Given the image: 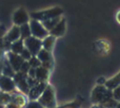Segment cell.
Listing matches in <instances>:
<instances>
[{"label":"cell","instance_id":"6da1fadb","mask_svg":"<svg viewBox=\"0 0 120 108\" xmlns=\"http://www.w3.org/2000/svg\"><path fill=\"white\" fill-rule=\"evenodd\" d=\"M113 99V93L110 89H108L104 86H97L95 90L93 91V101L96 103H101V104H108Z\"/></svg>","mask_w":120,"mask_h":108},{"label":"cell","instance_id":"7a4b0ae2","mask_svg":"<svg viewBox=\"0 0 120 108\" xmlns=\"http://www.w3.org/2000/svg\"><path fill=\"white\" fill-rule=\"evenodd\" d=\"M62 14V10L59 8H51V10H46L44 12H38V13H32L31 16L33 19L35 20H38L40 22H43L45 20H49V19L52 18H57V17H60Z\"/></svg>","mask_w":120,"mask_h":108},{"label":"cell","instance_id":"3957f363","mask_svg":"<svg viewBox=\"0 0 120 108\" xmlns=\"http://www.w3.org/2000/svg\"><path fill=\"white\" fill-rule=\"evenodd\" d=\"M39 103L41 106L46 108H55L56 107V101H55L54 90L51 86H46L43 93L40 96Z\"/></svg>","mask_w":120,"mask_h":108},{"label":"cell","instance_id":"277c9868","mask_svg":"<svg viewBox=\"0 0 120 108\" xmlns=\"http://www.w3.org/2000/svg\"><path fill=\"white\" fill-rule=\"evenodd\" d=\"M30 28H31V32L33 37H36L38 39H44L45 37L49 36V31L44 28V25L40 21L32 19L30 21Z\"/></svg>","mask_w":120,"mask_h":108},{"label":"cell","instance_id":"5b68a950","mask_svg":"<svg viewBox=\"0 0 120 108\" xmlns=\"http://www.w3.org/2000/svg\"><path fill=\"white\" fill-rule=\"evenodd\" d=\"M24 47L25 49L30 51V53L33 56H37V54L42 49V42L38 38L31 36V37L24 39Z\"/></svg>","mask_w":120,"mask_h":108},{"label":"cell","instance_id":"8992f818","mask_svg":"<svg viewBox=\"0 0 120 108\" xmlns=\"http://www.w3.org/2000/svg\"><path fill=\"white\" fill-rule=\"evenodd\" d=\"M29 20H30V16L24 8H19L13 15V21H14L15 25H17V27L26 25V23H29Z\"/></svg>","mask_w":120,"mask_h":108},{"label":"cell","instance_id":"52a82bcc","mask_svg":"<svg viewBox=\"0 0 120 108\" xmlns=\"http://www.w3.org/2000/svg\"><path fill=\"white\" fill-rule=\"evenodd\" d=\"M38 59L41 62V66L44 67L45 69H50L52 68L53 66V57H52V53L49 52V51L44 50V49H41L40 52L37 54Z\"/></svg>","mask_w":120,"mask_h":108},{"label":"cell","instance_id":"ba28073f","mask_svg":"<svg viewBox=\"0 0 120 108\" xmlns=\"http://www.w3.org/2000/svg\"><path fill=\"white\" fill-rule=\"evenodd\" d=\"M46 88V84L45 82H37L33 87L30 88V92H29V96L31 100H36V99L40 98L43 91Z\"/></svg>","mask_w":120,"mask_h":108},{"label":"cell","instance_id":"9c48e42d","mask_svg":"<svg viewBox=\"0 0 120 108\" xmlns=\"http://www.w3.org/2000/svg\"><path fill=\"white\" fill-rule=\"evenodd\" d=\"M15 87H16V84H15L14 79H13L12 77L5 76V75L0 77V89L3 92L14 91Z\"/></svg>","mask_w":120,"mask_h":108},{"label":"cell","instance_id":"30bf717a","mask_svg":"<svg viewBox=\"0 0 120 108\" xmlns=\"http://www.w3.org/2000/svg\"><path fill=\"white\" fill-rule=\"evenodd\" d=\"M8 60H10V65L11 67L13 68V70L15 72H19L21 69V66L23 65V62H25L20 55L18 54H15V53H10L8 54Z\"/></svg>","mask_w":120,"mask_h":108},{"label":"cell","instance_id":"8fae6325","mask_svg":"<svg viewBox=\"0 0 120 108\" xmlns=\"http://www.w3.org/2000/svg\"><path fill=\"white\" fill-rule=\"evenodd\" d=\"M5 39H6V42H15L17 40L21 39L20 28L17 27V25H14L11 29V31L8 33V35L5 36Z\"/></svg>","mask_w":120,"mask_h":108},{"label":"cell","instance_id":"7c38bea8","mask_svg":"<svg viewBox=\"0 0 120 108\" xmlns=\"http://www.w3.org/2000/svg\"><path fill=\"white\" fill-rule=\"evenodd\" d=\"M49 76V70L40 66L35 70V79L37 82H45Z\"/></svg>","mask_w":120,"mask_h":108},{"label":"cell","instance_id":"4fadbf2b","mask_svg":"<svg viewBox=\"0 0 120 108\" xmlns=\"http://www.w3.org/2000/svg\"><path fill=\"white\" fill-rule=\"evenodd\" d=\"M64 32H65V20L61 19L56 25V27L51 31V35L54 36V37H59V36L63 35Z\"/></svg>","mask_w":120,"mask_h":108},{"label":"cell","instance_id":"5bb4252c","mask_svg":"<svg viewBox=\"0 0 120 108\" xmlns=\"http://www.w3.org/2000/svg\"><path fill=\"white\" fill-rule=\"evenodd\" d=\"M55 39H56V37H54V36H52V35H49L48 37L44 38L43 42H42V47H43L44 50L51 52L52 49H53V47H54Z\"/></svg>","mask_w":120,"mask_h":108},{"label":"cell","instance_id":"9a60e30c","mask_svg":"<svg viewBox=\"0 0 120 108\" xmlns=\"http://www.w3.org/2000/svg\"><path fill=\"white\" fill-rule=\"evenodd\" d=\"M24 49H25V47H24V40L23 39L17 40V42H13V45H12V52L15 54H18V55H20L21 52Z\"/></svg>","mask_w":120,"mask_h":108},{"label":"cell","instance_id":"2e32d148","mask_svg":"<svg viewBox=\"0 0 120 108\" xmlns=\"http://www.w3.org/2000/svg\"><path fill=\"white\" fill-rule=\"evenodd\" d=\"M60 20H61V19H60V17H57V18H52V19H49V20L43 21V22H42V25H44V28H45L49 32H51L55 27H56V25L59 22Z\"/></svg>","mask_w":120,"mask_h":108},{"label":"cell","instance_id":"e0dca14e","mask_svg":"<svg viewBox=\"0 0 120 108\" xmlns=\"http://www.w3.org/2000/svg\"><path fill=\"white\" fill-rule=\"evenodd\" d=\"M20 28V34H21V39H26V38L31 37L32 36V32H31V28H30V23L21 25Z\"/></svg>","mask_w":120,"mask_h":108},{"label":"cell","instance_id":"ac0fdd59","mask_svg":"<svg viewBox=\"0 0 120 108\" xmlns=\"http://www.w3.org/2000/svg\"><path fill=\"white\" fill-rule=\"evenodd\" d=\"M105 85H106V88L110 90H114L116 87H118L120 85V73L118 75H116L115 77H113L112 79L106 82Z\"/></svg>","mask_w":120,"mask_h":108},{"label":"cell","instance_id":"d6986e66","mask_svg":"<svg viewBox=\"0 0 120 108\" xmlns=\"http://www.w3.org/2000/svg\"><path fill=\"white\" fill-rule=\"evenodd\" d=\"M29 64H30V66H31V68H34V69H36V68L41 66V62H40V60L38 59L37 56H33V57L29 60Z\"/></svg>","mask_w":120,"mask_h":108},{"label":"cell","instance_id":"ffe728a7","mask_svg":"<svg viewBox=\"0 0 120 108\" xmlns=\"http://www.w3.org/2000/svg\"><path fill=\"white\" fill-rule=\"evenodd\" d=\"M20 56L23 58L24 60H26V62H29L30 59H31L32 57H33V55H32L31 53H30V51L27 50V49H24V50L21 52V54H20Z\"/></svg>","mask_w":120,"mask_h":108},{"label":"cell","instance_id":"44dd1931","mask_svg":"<svg viewBox=\"0 0 120 108\" xmlns=\"http://www.w3.org/2000/svg\"><path fill=\"white\" fill-rule=\"evenodd\" d=\"M112 93H113V99H114L115 101H119L120 102V85L113 90Z\"/></svg>","mask_w":120,"mask_h":108},{"label":"cell","instance_id":"7402d4cb","mask_svg":"<svg viewBox=\"0 0 120 108\" xmlns=\"http://www.w3.org/2000/svg\"><path fill=\"white\" fill-rule=\"evenodd\" d=\"M26 108H43V107L40 105L39 102H32V103H30V104L27 105Z\"/></svg>","mask_w":120,"mask_h":108},{"label":"cell","instance_id":"603a6c76","mask_svg":"<svg viewBox=\"0 0 120 108\" xmlns=\"http://www.w3.org/2000/svg\"><path fill=\"white\" fill-rule=\"evenodd\" d=\"M117 19H118V21L120 22V12L118 13V15H117Z\"/></svg>","mask_w":120,"mask_h":108},{"label":"cell","instance_id":"cb8c5ba5","mask_svg":"<svg viewBox=\"0 0 120 108\" xmlns=\"http://www.w3.org/2000/svg\"><path fill=\"white\" fill-rule=\"evenodd\" d=\"M93 108H102V107H100V106H95V107H93Z\"/></svg>","mask_w":120,"mask_h":108},{"label":"cell","instance_id":"d4e9b609","mask_svg":"<svg viewBox=\"0 0 120 108\" xmlns=\"http://www.w3.org/2000/svg\"><path fill=\"white\" fill-rule=\"evenodd\" d=\"M116 107H117V108H120V103H119V105H117Z\"/></svg>","mask_w":120,"mask_h":108}]
</instances>
